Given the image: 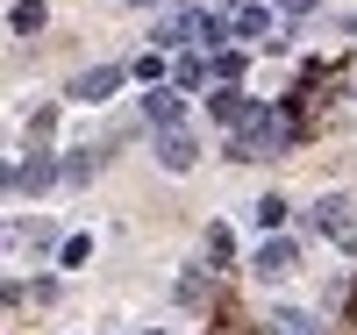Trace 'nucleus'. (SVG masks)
Here are the masks:
<instances>
[{
	"instance_id": "obj_1",
	"label": "nucleus",
	"mask_w": 357,
	"mask_h": 335,
	"mask_svg": "<svg viewBox=\"0 0 357 335\" xmlns=\"http://www.w3.org/2000/svg\"><path fill=\"white\" fill-rule=\"evenodd\" d=\"M286 143H293V114H279V107L264 114V107H257L250 129L236 136V157H286Z\"/></svg>"
},
{
	"instance_id": "obj_2",
	"label": "nucleus",
	"mask_w": 357,
	"mask_h": 335,
	"mask_svg": "<svg viewBox=\"0 0 357 335\" xmlns=\"http://www.w3.org/2000/svg\"><path fill=\"white\" fill-rule=\"evenodd\" d=\"M314 228L336 242V250H357V215H350V200H321L314 207Z\"/></svg>"
},
{
	"instance_id": "obj_3",
	"label": "nucleus",
	"mask_w": 357,
	"mask_h": 335,
	"mask_svg": "<svg viewBox=\"0 0 357 335\" xmlns=\"http://www.w3.org/2000/svg\"><path fill=\"white\" fill-rule=\"evenodd\" d=\"M236 36H243V43H264V50H279V43H286V36H279V22L264 15L257 0H243V8H236Z\"/></svg>"
},
{
	"instance_id": "obj_4",
	"label": "nucleus",
	"mask_w": 357,
	"mask_h": 335,
	"mask_svg": "<svg viewBox=\"0 0 357 335\" xmlns=\"http://www.w3.org/2000/svg\"><path fill=\"white\" fill-rule=\"evenodd\" d=\"M50 178H57V164H50L43 150H36V157H22V164H15V178H8V193H15V200H29V193H43Z\"/></svg>"
},
{
	"instance_id": "obj_5",
	"label": "nucleus",
	"mask_w": 357,
	"mask_h": 335,
	"mask_svg": "<svg viewBox=\"0 0 357 335\" xmlns=\"http://www.w3.org/2000/svg\"><path fill=\"white\" fill-rule=\"evenodd\" d=\"M193 157H200V143H193L186 129H172V136H158V164H165V171H193Z\"/></svg>"
},
{
	"instance_id": "obj_6",
	"label": "nucleus",
	"mask_w": 357,
	"mask_h": 335,
	"mask_svg": "<svg viewBox=\"0 0 357 335\" xmlns=\"http://www.w3.org/2000/svg\"><path fill=\"white\" fill-rule=\"evenodd\" d=\"M178 114H186V100H178V93H143V121H151L158 136L178 129Z\"/></svg>"
},
{
	"instance_id": "obj_7",
	"label": "nucleus",
	"mask_w": 357,
	"mask_h": 335,
	"mask_svg": "<svg viewBox=\"0 0 357 335\" xmlns=\"http://www.w3.org/2000/svg\"><path fill=\"white\" fill-rule=\"evenodd\" d=\"M114 86H122V65H93V72H79L72 93H79V100H107Z\"/></svg>"
},
{
	"instance_id": "obj_8",
	"label": "nucleus",
	"mask_w": 357,
	"mask_h": 335,
	"mask_svg": "<svg viewBox=\"0 0 357 335\" xmlns=\"http://www.w3.org/2000/svg\"><path fill=\"white\" fill-rule=\"evenodd\" d=\"M293 271V242H264L257 250V279H286Z\"/></svg>"
},
{
	"instance_id": "obj_9",
	"label": "nucleus",
	"mask_w": 357,
	"mask_h": 335,
	"mask_svg": "<svg viewBox=\"0 0 357 335\" xmlns=\"http://www.w3.org/2000/svg\"><path fill=\"white\" fill-rule=\"evenodd\" d=\"M264 328H272V335H314V321H307L301 307H272V314H264Z\"/></svg>"
},
{
	"instance_id": "obj_10",
	"label": "nucleus",
	"mask_w": 357,
	"mask_h": 335,
	"mask_svg": "<svg viewBox=\"0 0 357 335\" xmlns=\"http://www.w3.org/2000/svg\"><path fill=\"white\" fill-rule=\"evenodd\" d=\"M207 107H215V121H229V129H250V114H257V107H243L236 93H215Z\"/></svg>"
},
{
	"instance_id": "obj_11",
	"label": "nucleus",
	"mask_w": 357,
	"mask_h": 335,
	"mask_svg": "<svg viewBox=\"0 0 357 335\" xmlns=\"http://www.w3.org/2000/svg\"><path fill=\"white\" fill-rule=\"evenodd\" d=\"M43 29V0H15V36H36Z\"/></svg>"
},
{
	"instance_id": "obj_12",
	"label": "nucleus",
	"mask_w": 357,
	"mask_h": 335,
	"mask_svg": "<svg viewBox=\"0 0 357 335\" xmlns=\"http://www.w3.org/2000/svg\"><path fill=\"white\" fill-rule=\"evenodd\" d=\"M250 215H257V228H279V221H286V200H279V193H264Z\"/></svg>"
},
{
	"instance_id": "obj_13",
	"label": "nucleus",
	"mask_w": 357,
	"mask_h": 335,
	"mask_svg": "<svg viewBox=\"0 0 357 335\" xmlns=\"http://www.w3.org/2000/svg\"><path fill=\"white\" fill-rule=\"evenodd\" d=\"M215 79H222V86L243 79V50H215Z\"/></svg>"
},
{
	"instance_id": "obj_14",
	"label": "nucleus",
	"mask_w": 357,
	"mask_h": 335,
	"mask_svg": "<svg viewBox=\"0 0 357 335\" xmlns=\"http://www.w3.org/2000/svg\"><path fill=\"white\" fill-rule=\"evenodd\" d=\"M93 171H100V157H93V150H79V157H65V178H72V186H86Z\"/></svg>"
},
{
	"instance_id": "obj_15",
	"label": "nucleus",
	"mask_w": 357,
	"mask_h": 335,
	"mask_svg": "<svg viewBox=\"0 0 357 335\" xmlns=\"http://www.w3.org/2000/svg\"><path fill=\"white\" fill-rule=\"evenodd\" d=\"M279 8H286V15H307V8H314V0H279Z\"/></svg>"
},
{
	"instance_id": "obj_16",
	"label": "nucleus",
	"mask_w": 357,
	"mask_h": 335,
	"mask_svg": "<svg viewBox=\"0 0 357 335\" xmlns=\"http://www.w3.org/2000/svg\"><path fill=\"white\" fill-rule=\"evenodd\" d=\"M136 8H143V0H136Z\"/></svg>"
}]
</instances>
